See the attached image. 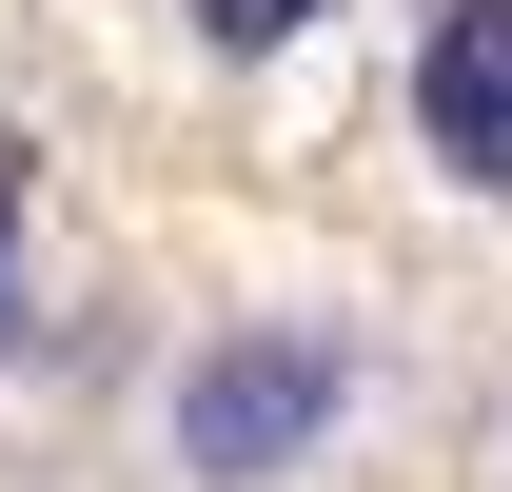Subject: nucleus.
Returning <instances> with one entry per match:
<instances>
[{"label": "nucleus", "instance_id": "f257e3e1", "mask_svg": "<svg viewBox=\"0 0 512 492\" xmlns=\"http://www.w3.org/2000/svg\"><path fill=\"white\" fill-rule=\"evenodd\" d=\"M414 414H434V355L394 296H217L158 335L119 473L138 492H355Z\"/></svg>", "mask_w": 512, "mask_h": 492}, {"label": "nucleus", "instance_id": "20e7f679", "mask_svg": "<svg viewBox=\"0 0 512 492\" xmlns=\"http://www.w3.org/2000/svg\"><path fill=\"white\" fill-rule=\"evenodd\" d=\"M453 453H473V492H512V355H493V394L453 414Z\"/></svg>", "mask_w": 512, "mask_h": 492}, {"label": "nucleus", "instance_id": "f03ea898", "mask_svg": "<svg viewBox=\"0 0 512 492\" xmlns=\"http://www.w3.org/2000/svg\"><path fill=\"white\" fill-rule=\"evenodd\" d=\"M375 119L434 217H512V0H394Z\"/></svg>", "mask_w": 512, "mask_h": 492}, {"label": "nucleus", "instance_id": "7ed1b4c3", "mask_svg": "<svg viewBox=\"0 0 512 492\" xmlns=\"http://www.w3.org/2000/svg\"><path fill=\"white\" fill-rule=\"evenodd\" d=\"M178 20H197V40H217V60H276V40H316L335 0H178Z\"/></svg>", "mask_w": 512, "mask_h": 492}, {"label": "nucleus", "instance_id": "39448f33", "mask_svg": "<svg viewBox=\"0 0 512 492\" xmlns=\"http://www.w3.org/2000/svg\"><path fill=\"white\" fill-rule=\"evenodd\" d=\"M0 335H20V138H0Z\"/></svg>", "mask_w": 512, "mask_h": 492}]
</instances>
